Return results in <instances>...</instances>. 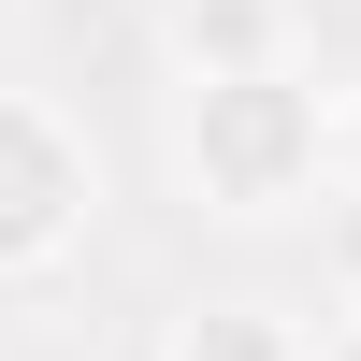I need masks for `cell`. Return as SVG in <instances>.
Listing matches in <instances>:
<instances>
[{
    "label": "cell",
    "instance_id": "1",
    "mask_svg": "<svg viewBox=\"0 0 361 361\" xmlns=\"http://www.w3.org/2000/svg\"><path fill=\"white\" fill-rule=\"evenodd\" d=\"M173 173L202 217H304L333 202V102L304 73H231V87H173Z\"/></svg>",
    "mask_w": 361,
    "mask_h": 361
},
{
    "label": "cell",
    "instance_id": "2",
    "mask_svg": "<svg viewBox=\"0 0 361 361\" xmlns=\"http://www.w3.org/2000/svg\"><path fill=\"white\" fill-rule=\"evenodd\" d=\"M87 231H102V145L73 130V102L0 87V289L58 275Z\"/></svg>",
    "mask_w": 361,
    "mask_h": 361
},
{
    "label": "cell",
    "instance_id": "3",
    "mask_svg": "<svg viewBox=\"0 0 361 361\" xmlns=\"http://www.w3.org/2000/svg\"><path fill=\"white\" fill-rule=\"evenodd\" d=\"M159 44H173L188 87H231V73H289L304 15L289 0H159Z\"/></svg>",
    "mask_w": 361,
    "mask_h": 361
},
{
    "label": "cell",
    "instance_id": "4",
    "mask_svg": "<svg viewBox=\"0 0 361 361\" xmlns=\"http://www.w3.org/2000/svg\"><path fill=\"white\" fill-rule=\"evenodd\" d=\"M159 361H304V318H275V304H188L159 333Z\"/></svg>",
    "mask_w": 361,
    "mask_h": 361
},
{
    "label": "cell",
    "instance_id": "5",
    "mask_svg": "<svg viewBox=\"0 0 361 361\" xmlns=\"http://www.w3.org/2000/svg\"><path fill=\"white\" fill-rule=\"evenodd\" d=\"M333 202H361V87L333 102Z\"/></svg>",
    "mask_w": 361,
    "mask_h": 361
},
{
    "label": "cell",
    "instance_id": "6",
    "mask_svg": "<svg viewBox=\"0 0 361 361\" xmlns=\"http://www.w3.org/2000/svg\"><path fill=\"white\" fill-rule=\"evenodd\" d=\"M333 217V246H347V304H361V202H318Z\"/></svg>",
    "mask_w": 361,
    "mask_h": 361
},
{
    "label": "cell",
    "instance_id": "7",
    "mask_svg": "<svg viewBox=\"0 0 361 361\" xmlns=\"http://www.w3.org/2000/svg\"><path fill=\"white\" fill-rule=\"evenodd\" d=\"M304 361H361V304L333 318V333H304Z\"/></svg>",
    "mask_w": 361,
    "mask_h": 361
}]
</instances>
